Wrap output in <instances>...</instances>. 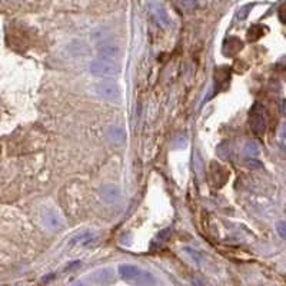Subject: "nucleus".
I'll return each instance as SVG.
<instances>
[{
	"instance_id": "1",
	"label": "nucleus",
	"mask_w": 286,
	"mask_h": 286,
	"mask_svg": "<svg viewBox=\"0 0 286 286\" xmlns=\"http://www.w3.org/2000/svg\"><path fill=\"white\" fill-rule=\"evenodd\" d=\"M90 73L96 77L113 79L120 73V66L115 60L109 59H96L90 63Z\"/></svg>"
},
{
	"instance_id": "2",
	"label": "nucleus",
	"mask_w": 286,
	"mask_h": 286,
	"mask_svg": "<svg viewBox=\"0 0 286 286\" xmlns=\"http://www.w3.org/2000/svg\"><path fill=\"white\" fill-rule=\"evenodd\" d=\"M119 275L123 279L132 281L135 284H142V285L155 284V279L149 272L140 271L137 266H133V265H120L119 266Z\"/></svg>"
},
{
	"instance_id": "3",
	"label": "nucleus",
	"mask_w": 286,
	"mask_h": 286,
	"mask_svg": "<svg viewBox=\"0 0 286 286\" xmlns=\"http://www.w3.org/2000/svg\"><path fill=\"white\" fill-rule=\"evenodd\" d=\"M96 95L107 102H115L120 96V89L113 80H102L95 85Z\"/></svg>"
},
{
	"instance_id": "4",
	"label": "nucleus",
	"mask_w": 286,
	"mask_h": 286,
	"mask_svg": "<svg viewBox=\"0 0 286 286\" xmlns=\"http://www.w3.org/2000/svg\"><path fill=\"white\" fill-rule=\"evenodd\" d=\"M97 52L103 59H109V60H115V62L122 56L120 46L110 42V40H100L97 43Z\"/></svg>"
},
{
	"instance_id": "5",
	"label": "nucleus",
	"mask_w": 286,
	"mask_h": 286,
	"mask_svg": "<svg viewBox=\"0 0 286 286\" xmlns=\"http://www.w3.org/2000/svg\"><path fill=\"white\" fill-rule=\"evenodd\" d=\"M251 127L257 135H262L265 132L266 118H265V113H263V107L259 106V105H255L254 109L251 110Z\"/></svg>"
},
{
	"instance_id": "6",
	"label": "nucleus",
	"mask_w": 286,
	"mask_h": 286,
	"mask_svg": "<svg viewBox=\"0 0 286 286\" xmlns=\"http://www.w3.org/2000/svg\"><path fill=\"white\" fill-rule=\"evenodd\" d=\"M149 7H151V12L152 15L155 16L156 22L159 23L162 28H169L170 26V19H169V15L165 9V6L159 3V1H151L149 3Z\"/></svg>"
},
{
	"instance_id": "7",
	"label": "nucleus",
	"mask_w": 286,
	"mask_h": 286,
	"mask_svg": "<svg viewBox=\"0 0 286 286\" xmlns=\"http://www.w3.org/2000/svg\"><path fill=\"white\" fill-rule=\"evenodd\" d=\"M97 238L95 236V233L92 230H83L76 233L73 238H70L69 245L70 246H76V245H82V246H92L95 245Z\"/></svg>"
},
{
	"instance_id": "8",
	"label": "nucleus",
	"mask_w": 286,
	"mask_h": 286,
	"mask_svg": "<svg viewBox=\"0 0 286 286\" xmlns=\"http://www.w3.org/2000/svg\"><path fill=\"white\" fill-rule=\"evenodd\" d=\"M99 195L100 197L106 202V203H116L119 199H120V189L113 185V183H107V185H103L100 189H99Z\"/></svg>"
},
{
	"instance_id": "9",
	"label": "nucleus",
	"mask_w": 286,
	"mask_h": 286,
	"mask_svg": "<svg viewBox=\"0 0 286 286\" xmlns=\"http://www.w3.org/2000/svg\"><path fill=\"white\" fill-rule=\"evenodd\" d=\"M42 219H43L45 225L52 230H60L63 227V222H62L60 216L53 209H45L42 213Z\"/></svg>"
},
{
	"instance_id": "10",
	"label": "nucleus",
	"mask_w": 286,
	"mask_h": 286,
	"mask_svg": "<svg viewBox=\"0 0 286 286\" xmlns=\"http://www.w3.org/2000/svg\"><path fill=\"white\" fill-rule=\"evenodd\" d=\"M125 136L126 133L120 126H112L107 130V137L113 143H122L125 140Z\"/></svg>"
},
{
	"instance_id": "11",
	"label": "nucleus",
	"mask_w": 286,
	"mask_h": 286,
	"mask_svg": "<svg viewBox=\"0 0 286 286\" xmlns=\"http://www.w3.org/2000/svg\"><path fill=\"white\" fill-rule=\"evenodd\" d=\"M110 279H112V271H109V269H100L92 275V281L95 284H106Z\"/></svg>"
},
{
	"instance_id": "12",
	"label": "nucleus",
	"mask_w": 286,
	"mask_h": 286,
	"mask_svg": "<svg viewBox=\"0 0 286 286\" xmlns=\"http://www.w3.org/2000/svg\"><path fill=\"white\" fill-rule=\"evenodd\" d=\"M245 153L246 155H249V156H257L259 153H260V149H259V146H257V143H255V142H248L246 145H245Z\"/></svg>"
},
{
	"instance_id": "13",
	"label": "nucleus",
	"mask_w": 286,
	"mask_h": 286,
	"mask_svg": "<svg viewBox=\"0 0 286 286\" xmlns=\"http://www.w3.org/2000/svg\"><path fill=\"white\" fill-rule=\"evenodd\" d=\"M276 232L282 239H286V222L276 223Z\"/></svg>"
},
{
	"instance_id": "14",
	"label": "nucleus",
	"mask_w": 286,
	"mask_h": 286,
	"mask_svg": "<svg viewBox=\"0 0 286 286\" xmlns=\"http://www.w3.org/2000/svg\"><path fill=\"white\" fill-rule=\"evenodd\" d=\"M185 251H186V254L189 255V256H192V257L195 259V262H196L197 265H200V263H202V260H200V255L197 254L195 249H192V248H185Z\"/></svg>"
},
{
	"instance_id": "15",
	"label": "nucleus",
	"mask_w": 286,
	"mask_h": 286,
	"mask_svg": "<svg viewBox=\"0 0 286 286\" xmlns=\"http://www.w3.org/2000/svg\"><path fill=\"white\" fill-rule=\"evenodd\" d=\"M246 166H248L249 169H259V167H262V163L257 159L252 158V159L246 160Z\"/></svg>"
},
{
	"instance_id": "16",
	"label": "nucleus",
	"mask_w": 286,
	"mask_h": 286,
	"mask_svg": "<svg viewBox=\"0 0 286 286\" xmlns=\"http://www.w3.org/2000/svg\"><path fill=\"white\" fill-rule=\"evenodd\" d=\"M252 9V6H245V7H242L241 10H239V13H238V19H241V20H243L248 15H249V10Z\"/></svg>"
},
{
	"instance_id": "17",
	"label": "nucleus",
	"mask_w": 286,
	"mask_h": 286,
	"mask_svg": "<svg viewBox=\"0 0 286 286\" xmlns=\"http://www.w3.org/2000/svg\"><path fill=\"white\" fill-rule=\"evenodd\" d=\"M282 137H284V139H286V125H285V127H284V132H282Z\"/></svg>"
}]
</instances>
